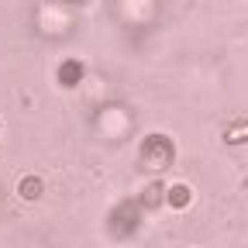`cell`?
I'll return each mask as SVG.
<instances>
[{
  "mask_svg": "<svg viewBox=\"0 0 248 248\" xmlns=\"http://www.w3.org/2000/svg\"><path fill=\"white\" fill-rule=\"evenodd\" d=\"M186 197H190V193H186L183 186H179V190H172V203H186Z\"/></svg>",
  "mask_w": 248,
  "mask_h": 248,
  "instance_id": "7a4b0ae2",
  "label": "cell"
},
{
  "mask_svg": "<svg viewBox=\"0 0 248 248\" xmlns=\"http://www.w3.org/2000/svg\"><path fill=\"white\" fill-rule=\"evenodd\" d=\"M62 83H76L79 76H83V66H79V62H62Z\"/></svg>",
  "mask_w": 248,
  "mask_h": 248,
  "instance_id": "6da1fadb",
  "label": "cell"
}]
</instances>
